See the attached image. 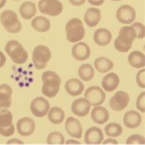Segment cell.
Instances as JSON below:
<instances>
[{
    "label": "cell",
    "instance_id": "1",
    "mask_svg": "<svg viewBox=\"0 0 145 145\" xmlns=\"http://www.w3.org/2000/svg\"><path fill=\"white\" fill-rule=\"evenodd\" d=\"M136 39L137 33L132 26H123L114 40V48L121 53L127 52L132 48V44Z\"/></svg>",
    "mask_w": 145,
    "mask_h": 145
},
{
    "label": "cell",
    "instance_id": "2",
    "mask_svg": "<svg viewBox=\"0 0 145 145\" xmlns=\"http://www.w3.org/2000/svg\"><path fill=\"white\" fill-rule=\"evenodd\" d=\"M43 85L42 93L48 98L56 96L59 92L61 80L59 76L56 72L48 71H45L42 75Z\"/></svg>",
    "mask_w": 145,
    "mask_h": 145
},
{
    "label": "cell",
    "instance_id": "3",
    "mask_svg": "<svg viewBox=\"0 0 145 145\" xmlns=\"http://www.w3.org/2000/svg\"><path fill=\"white\" fill-rule=\"evenodd\" d=\"M66 37L69 42L75 43L82 40L85 34L82 21L77 18H71L66 25Z\"/></svg>",
    "mask_w": 145,
    "mask_h": 145
},
{
    "label": "cell",
    "instance_id": "4",
    "mask_svg": "<svg viewBox=\"0 0 145 145\" xmlns=\"http://www.w3.org/2000/svg\"><path fill=\"white\" fill-rule=\"evenodd\" d=\"M5 51L13 62L17 64H24L28 58V53L17 40H12L7 42Z\"/></svg>",
    "mask_w": 145,
    "mask_h": 145
},
{
    "label": "cell",
    "instance_id": "5",
    "mask_svg": "<svg viewBox=\"0 0 145 145\" xmlns=\"http://www.w3.org/2000/svg\"><path fill=\"white\" fill-rule=\"evenodd\" d=\"M0 21L6 31L12 34H16L22 29V25L17 14L12 10H6L1 14Z\"/></svg>",
    "mask_w": 145,
    "mask_h": 145
},
{
    "label": "cell",
    "instance_id": "6",
    "mask_svg": "<svg viewBox=\"0 0 145 145\" xmlns=\"http://www.w3.org/2000/svg\"><path fill=\"white\" fill-rule=\"evenodd\" d=\"M50 50L45 45H38L34 48L33 53V62L36 69H43L51 59Z\"/></svg>",
    "mask_w": 145,
    "mask_h": 145
},
{
    "label": "cell",
    "instance_id": "7",
    "mask_svg": "<svg viewBox=\"0 0 145 145\" xmlns=\"http://www.w3.org/2000/svg\"><path fill=\"white\" fill-rule=\"evenodd\" d=\"M38 8L42 14L55 17L63 12V5L59 0H40Z\"/></svg>",
    "mask_w": 145,
    "mask_h": 145
},
{
    "label": "cell",
    "instance_id": "8",
    "mask_svg": "<svg viewBox=\"0 0 145 145\" xmlns=\"http://www.w3.org/2000/svg\"><path fill=\"white\" fill-rule=\"evenodd\" d=\"M12 118V114L8 110H1L0 112V135L8 137L14 134L15 127Z\"/></svg>",
    "mask_w": 145,
    "mask_h": 145
},
{
    "label": "cell",
    "instance_id": "9",
    "mask_svg": "<svg viewBox=\"0 0 145 145\" xmlns=\"http://www.w3.org/2000/svg\"><path fill=\"white\" fill-rule=\"evenodd\" d=\"M84 96L89 102L91 105L97 106L102 105L104 102L106 94L100 87L92 86L86 89Z\"/></svg>",
    "mask_w": 145,
    "mask_h": 145
},
{
    "label": "cell",
    "instance_id": "10",
    "mask_svg": "<svg viewBox=\"0 0 145 145\" xmlns=\"http://www.w3.org/2000/svg\"><path fill=\"white\" fill-rule=\"evenodd\" d=\"M116 17L121 24L129 25L132 24L136 18L135 10L130 5H123L117 10Z\"/></svg>",
    "mask_w": 145,
    "mask_h": 145
},
{
    "label": "cell",
    "instance_id": "11",
    "mask_svg": "<svg viewBox=\"0 0 145 145\" xmlns=\"http://www.w3.org/2000/svg\"><path fill=\"white\" fill-rule=\"evenodd\" d=\"M50 103L42 97H38L34 99L30 105V110L33 115L37 118H42L48 113Z\"/></svg>",
    "mask_w": 145,
    "mask_h": 145
},
{
    "label": "cell",
    "instance_id": "12",
    "mask_svg": "<svg viewBox=\"0 0 145 145\" xmlns=\"http://www.w3.org/2000/svg\"><path fill=\"white\" fill-rule=\"evenodd\" d=\"M130 101L129 94L124 91H120L114 94L109 102V105L114 111L120 112L127 106Z\"/></svg>",
    "mask_w": 145,
    "mask_h": 145
},
{
    "label": "cell",
    "instance_id": "13",
    "mask_svg": "<svg viewBox=\"0 0 145 145\" xmlns=\"http://www.w3.org/2000/svg\"><path fill=\"white\" fill-rule=\"evenodd\" d=\"M35 129V122L30 118H22L17 123V132L22 136H29L34 132Z\"/></svg>",
    "mask_w": 145,
    "mask_h": 145
},
{
    "label": "cell",
    "instance_id": "14",
    "mask_svg": "<svg viewBox=\"0 0 145 145\" xmlns=\"http://www.w3.org/2000/svg\"><path fill=\"white\" fill-rule=\"evenodd\" d=\"M67 133L71 137L76 138H81L83 133L82 126L80 121L74 117H69L65 124Z\"/></svg>",
    "mask_w": 145,
    "mask_h": 145
},
{
    "label": "cell",
    "instance_id": "15",
    "mask_svg": "<svg viewBox=\"0 0 145 145\" xmlns=\"http://www.w3.org/2000/svg\"><path fill=\"white\" fill-rule=\"evenodd\" d=\"M72 55L76 60L83 61L89 58L91 50L88 45L82 42L76 44L72 47Z\"/></svg>",
    "mask_w": 145,
    "mask_h": 145
},
{
    "label": "cell",
    "instance_id": "16",
    "mask_svg": "<svg viewBox=\"0 0 145 145\" xmlns=\"http://www.w3.org/2000/svg\"><path fill=\"white\" fill-rule=\"evenodd\" d=\"M104 138L102 130L97 127H92L87 130L85 134L84 140L86 144H101Z\"/></svg>",
    "mask_w": 145,
    "mask_h": 145
},
{
    "label": "cell",
    "instance_id": "17",
    "mask_svg": "<svg viewBox=\"0 0 145 145\" xmlns=\"http://www.w3.org/2000/svg\"><path fill=\"white\" fill-rule=\"evenodd\" d=\"M89 102L85 98H79L76 99L72 103L71 109L76 116L84 117L89 113L91 109Z\"/></svg>",
    "mask_w": 145,
    "mask_h": 145
},
{
    "label": "cell",
    "instance_id": "18",
    "mask_svg": "<svg viewBox=\"0 0 145 145\" xmlns=\"http://www.w3.org/2000/svg\"><path fill=\"white\" fill-rule=\"evenodd\" d=\"M65 89L71 96H78L83 93L85 86L78 78H71L65 84Z\"/></svg>",
    "mask_w": 145,
    "mask_h": 145
},
{
    "label": "cell",
    "instance_id": "19",
    "mask_svg": "<svg viewBox=\"0 0 145 145\" xmlns=\"http://www.w3.org/2000/svg\"><path fill=\"white\" fill-rule=\"evenodd\" d=\"M93 39L99 46H106L111 42L112 34L109 30L106 28H99L95 31Z\"/></svg>",
    "mask_w": 145,
    "mask_h": 145
},
{
    "label": "cell",
    "instance_id": "20",
    "mask_svg": "<svg viewBox=\"0 0 145 145\" xmlns=\"http://www.w3.org/2000/svg\"><path fill=\"white\" fill-rule=\"evenodd\" d=\"M142 116L135 110H130L125 113L123 121L124 125L129 129H134L138 127L142 123Z\"/></svg>",
    "mask_w": 145,
    "mask_h": 145
},
{
    "label": "cell",
    "instance_id": "21",
    "mask_svg": "<svg viewBox=\"0 0 145 145\" xmlns=\"http://www.w3.org/2000/svg\"><path fill=\"white\" fill-rule=\"evenodd\" d=\"M120 83V78L116 74L111 72L106 75L102 81V86L107 92L115 90Z\"/></svg>",
    "mask_w": 145,
    "mask_h": 145
},
{
    "label": "cell",
    "instance_id": "22",
    "mask_svg": "<svg viewBox=\"0 0 145 145\" xmlns=\"http://www.w3.org/2000/svg\"><path fill=\"white\" fill-rule=\"evenodd\" d=\"M101 19V13L99 9L90 7L86 10L84 16L86 24L89 27H94L98 25Z\"/></svg>",
    "mask_w": 145,
    "mask_h": 145
},
{
    "label": "cell",
    "instance_id": "23",
    "mask_svg": "<svg viewBox=\"0 0 145 145\" xmlns=\"http://www.w3.org/2000/svg\"><path fill=\"white\" fill-rule=\"evenodd\" d=\"M91 118L95 123L105 124L109 120L108 110L103 106H97L91 111Z\"/></svg>",
    "mask_w": 145,
    "mask_h": 145
},
{
    "label": "cell",
    "instance_id": "24",
    "mask_svg": "<svg viewBox=\"0 0 145 145\" xmlns=\"http://www.w3.org/2000/svg\"><path fill=\"white\" fill-rule=\"evenodd\" d=\"M12 90L9 85H0V108H9L11 105V96Z\"/></svg>",
    "mask_w": 145,
    "mask_h": 145
},
{
    "label": "cell",
    "instance_id": "25",
    "mask_svg": "<svg viewBox=\"0 0 145 145\" xmlns=\"http://www.w3.org/2000/svg\"><path fill=\"white\" fill-rule=\"evenodd\" d=\"M19 12L25 20H30L37 12L36 5L31 1H25L22 4L19 8Z\"/></svg>",
    "mask_w": 145,
    "mask_h": 145
},
{
    "label": "cell",
    "instance_id": "26",
    "mask_svg": "<svg viewBox=\"0 0 145 145\" xmlns=\"http://www.w3.org/2000/svg\"><path fill=\"white\" fill-rule=\"evenodd\" d=\"M31 26L37 32L45 33L50 29L51 24L47 18L44 16H37L32 20Z\"/></svg>",
    "mask_w": 145,
    "mask_h": 145
},
{
    "label": "cell",
    "instance_id": "27",
    "mask_svg": "<svg viewBox=\"0 0 145 145\" xmlns=\"http://www.w3.org/2000/svg\"><path fill=\"white\" fill-rule=\"evenodd\" d=\"M129 64L135 69H140L145 66V56L139 51H133L128 56Z\"/></svg>",
    "mask_w": 145,
    "mask_h": 145
},
{
    "label": "cell",
    "instance_id": "28",
    "mask_svg": "<svg viewBox=\"0 0 145 145\" xmlns=\"http://www.w3.org/2000/svg\"><path fill=\"white\" fill-rule=\"evenodd\" d=\"M94 67L100 73L105 74L111 71L114 67V64L110 59L106 57H99L94 61Z\"/></svg>",
    "mask_w": 145,
    "mask_h": 145
},
{
    "label": "cell",
    "instance_id": "29",
    "mask_svg": "<svg viewBox=\"0 0 145 145\" xmlns=\"http://www.w3.org/2000/svg\"><path fill=\"white\" fill-rule=\"evenodd\" d=\"M49 121L52 123L55 124H59L64 121L65 118V113L64 110L59 107H53L50 110L48 114Z\"/></svg>",
    "mask_w": 145,
    "mask_h": 145
},
{
    "label": "cell",
    "instance_id": "30",
    "mask_svg": "<svg viewBox=\"0 0 145 145\" xmlns=\"http://www.w3.org/2000/svg\"><path fill=\"white\" fill-rule=\"evenodd\" d=\"M78 73L80 78L84 82H89L94 77L95 72L89 64H83L79 67Z\"/></svg>",
    "mask_w": 145,
    "mask_h": 145
},
{
    "label": "cell",
    "instance_id": "31",
    "mask_svg": "<svg viewBox=\"0 0 145 145\" xmlns=\"http://www.w3.org/2000/svg\"><path fill=\"white\" fill-rule=\"evenodd\" d=\"M123 131L121 125L116 123H109L105 127L106 135L110 137H118L122 134Z\"/></svg>",
    "mask_w": 145,
    "mask_h": 145
},
{
    "label": "cell",
    "instance_id": "32",
    "mask_svg": "<svg viewBox=\"0 0 145 145\" xmlns=\"http://www.w3.org/2000/svg\"><path fill=\"white\" fill-rule=\"evenodd\" d=\"M47 143L48 144H64L65 140L61 133L53 132L48 135Z\"/></svg>",
    "mask_w": 145,
    "mask_h": 145
},
{
    "label": "cell",
    "instance_id": "33",
    "mask_svg": "<svg viewBox=\"0 0 145 145\" xmlns=\"http://www.w3.org/2000/svg\"><path fill=\"white\" fill-rule=\"evenodd\" d=\"M126 144H144L145 140L144 137L139 134H133L130 136L126 141Z\"/></svg>",
    "mask_w": 145,
    "mask_h": 145
},
{
    "label": "cell",
    "instance_id": "34",
    "mask_svg": "<svg viewBox=\"0 0 145 145\" xmlns=\"http://www.w3.org/2000/svg\"><path fill=\"white\" fill-rule=\"evenodd\" d=\"M135 29L137 33V39H143L145 36V28L143 24L140 22H135L131 25Z\"/></svg>",
    "mask_w": 145,
    "mask_h": 145
},
{
    "label": "cell",
    "instance_id": "35",
    "mask_svg": "<svg viewBox=\"0 0 145 145\" xmlns=\"http://www.w3.org/2000/svg\"><path fill=\"white\" fill-rule=\"evenodd\" d=\"M137 108L142 113L145 112V92L143 91L137 98L136 103Z\"/></svg>",
    "mask_w": 145,
    "mask_h": 145
},
{
    "label": "cell",
    "instance_id": "36",
    "mask_svg": "<svg viewBox=\"0 0 145 145\" xmlns=\"http://www.w3.org/2000/svg\"><path fill=\"white\" fill-rule=\"evenodd\" d=\"M144 75H145L144 69H143L140 70L137 75V83L140 88H143V89L145 88Z\"/></svg>",
    "mask_w": 145,
    "mask_h": 145
},
{
    "label": "cell",
    "instance_id": "37",
    "mask_svg": "<svg viewBox=\"0 0 145 145\" xmlns=\"http://www.w3.org/2000/svg\"><path fill=\"white\" fill-rule=\"evenodd\" d=\"M88 3L91 5L99 6L103 5V3L105 1V0H88Z\"/></svg>",
    "mask_w": 145,
    "mask_h": 145
},
{
    "label": "cell",
    "instance_id": "38",
    "mask_svg": "<svg viewBox=\"0 0 145 145\" xmlns=\"http://www.w3.org/2000/svg\"><path fill=\"white\" fill-rule=\"evenodd\" d=\"M69 1L75 6H80L85 4L86 0H69Z\"/></svg>",
    "mask_w": 145,
    "mask_h": 145
},
{
    "label": "cell",
    "instance_id": "39",
    "mask_svg": "<svg viewBox=\"0 0 145 145\" xmlns=\"http://www.w3.org/2000/svg\"><path fill=\"white\" fill-rule=\"evenodd\" d=\"M6 58L2 52L0 51V68L2 67L5 64Z\"/></svg>",
    "mask_w": 145,
    "mask_h": 145
},
{
    "label": "cell",
    "instance_id": "40",
    "mask_svg": "<svg viewBox=\"0 0 145 145\" xmlns=\"http://www.w3.org/2000/svg\"><path fill=\"white\" fill-rule=\"evenodd\" d=\"M104 144H118V142L116 140H114L113 138H108V139H106V140H105V142L103 143Z\"/></svg>",
    "mask_w": 145,
    "mask_h": 145
},
{
    "label": "cell",
    "instance_id": "41",
    "mask_svg": "<svg viewBox=\"0 0 145 145\" xmlns=\"http://www.w3.org/2000/svg\"><path fill=\"white\" fill-rule=\"evenodd\" d=\"M7 144H15V143H17V144H23V142L20 140H18L17 139H13V140H10L8 141L7 143Z\"/></svg>",
    "mask_w": 145,
    "mask_h": 145
},
{
    "label": "cell",
    "instance_id": "42",
    "mask_svg": "<svg viewBox=\"0 0 145 145\" xmlns=\"http://www.w3.org/2000/svg\"><path fill=\"white\" fill-rule=\"evenodd\" d=\"M66 144H80V143L74 140H69L67 141Z\"/></svg>",
    "mask_w": 145,
    "mask_h": 145
},
{
    "label": "cell",
    "instance_id": "43",
    "mask_svg": "<svg viewBox=\"0 0 145 145\" xmlns=\"http://www.w3.org/2000/svg\"><path fill=\"white\" fill-rule=\"evenodd\" d=\"M7 0H0V9L5 6Z\"/></svg>",
    "mask_w": 145,
    "mask_h": 145
},
{
    "label": "cell",
    "instance_id": "44",
    "mask_svg": "<svg viewBox=\"0 0 145 145\" xmlns=\"http://www.w3.org/2000/svg\"><path fill=\"white\" fill-rule=\"evenodd\" d=\"M112 1H121V0H112Z\"/></svg>",
    "mask_w": 145,
    "mask_h": 145
},
{
    "label": "cell",
    "instance_id": "45",
    "mask_svg": "<svg viewBox=\"0 0 145 145\" xmlns=\"http://www.w3.org/2000/svg\"><path fill=\"white\" fill-rule=\"evenodd\" d=\"M13 1H20V0H13Z\"/></svg>",
    "mask_w": 145,
    "mask_h": 145
}]
</instances>
